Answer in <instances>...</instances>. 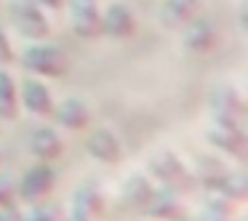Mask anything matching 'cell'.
<instances>
[{
    "mask_svg": "<svg viewBox=\"0 0 248 221\" xmlns=\"http://www.w3.org/2000/svg\"><path fill=\"white\" fill-rule=\"evenodd\" d=\"M24 67L35 75L43 77H62L67 72V56L56 48H48V45H35L24 54Z\"/></svg>",
    "mask_w": 248,
    "mask_h": 221,
    "instance_id": "7a4b0ae2",
    "label": "cell"
},
{
    "mask_svg": "<svg viewBox=\"0 0 248 221\" xmlns=\"http://www.w3.org/2000/svg\"><path fill=\"white\" fill-rule=\"evenodd\" d=\"M14 112H16V88L6 72H0V120H11Z\"/></svg>",
    "mask_w": 248,
    "mask_h": 221,
    "instance_id": "4fadbf2b",
    "label": "cell"
},
{
    "mask_svg": "<svg viewBox=\"0 0 248 221\" xmlns=\"http://www.w3.org/2000/svg\"><path fill=\"white\" fill-rule=\"evenodd\" d=\"M56 118H59V123L67 125V128H83V125L88 123V109L83 107L78 99H70V102L59 104Z\"/></svg>",
    "mask_w": 248,
    "mask_h": 221,
    "instance_id": "7c38bea8",
    "label": "cell"
},
{
    "mask_svg": "<svg viewBox=\"0 0 248 221\" xmlns=\"http://www.w3.org/2000/svg\"><path fill=\"white\" fill-rule=\"evenodd\" d=\"M22 99H24V107H27L30 112H35V115H48V112H54L51 93H48V88H46L40 80H27V83H24Z\"/></svg>",
    "mask_w": 248,
    "mask_h": 221,
    "instance_id": "52a82bcc",
    "label": "cell"
},
{
    "mask_svg": "<svg viewBox=\"0 0 248 221\" xmlns=\"http://www.w3.org/2000/svg\"><path fill=\"white\" fill-rule=\"evenodd\" d=\"M152 197V187L144 181V178H131L128 184V200L136 205V208H144Z\"/></svg>",
    "mask_w": 248,
    "mask_h": 221,
    "instance_id": "2e32d148",
    "label": "cell"
},
{
    "mask_svg": "<svg viewBox=\"0 0 248 221\" xmlns=\"http://www.w3.org/2000/svg\"><path fill=\"white\" fill-rule=\"evenodd\" d=\"M0 205H8V187H6V181H0Z\"/></svg>",
    "mask_w": 248,
    "mask_h": 221,
    "instance_id": "ffe728a7",
    "label": "cell"
},
{
    "mask_svg": "<svg viewBox=\"0 0 248 221\" xmlns=\"http://www.w3.org/2000/svg\"><path fill=\"white\" fill-rule=\"evenodd\" d=\"M144 210L150 216H155V219H173V216H179V205L171 194H155L152 192V197H150V203L144 205Z\"/></svg>",
    "mask_w": 248,
    "mask_h": 221,
    "instance_id": "5bb4252c",
    "label": "cell"
},
{
    "mask_svg": "<svg viewBox=\"0 0 248 221\" xmlns=\"http://www.w3.org/2000/svg\"><path fill=\"white\" fill-rule=\"evenodd\" d=\"M75 221H78V219H75Z\"/></svg>",
    "mask_w": 248,
    "mask_h": 221,
    "instance_id": "44dd1931",
    "label": "cell"
},
{
    "mask_svg": "<svg viewBox=\"0 0 248 221\" xmlns=\"http://www.w3.org/2000/svg\"><path fill=\"white\" fill-rule=\"evenodd\" d=\"M51 184H54V173H51L48 165H35L27 176L22 178V197L35 203L43 194L51 192Z\"/></svg>",
    "mask_w": 248,
    "mask_h": 221,
    "instance_id": "5b68a950",
    "label": "cell"
},
{
    "mask_svg": "<svg viewBox=\"0 0 248 221\" xmlns=\"http://www.w3.org/2000/svg\"><path fill=\"white\" fill-rule=\"evenodd\" d=\"M152 171H155V176L160 178L163 184H171V187H189V176L187 171H184V165L176 160L173 155H160L155 157V162H152Z\"/></svg>",
    "mask_w": 248,
    "mask_h": 221,
    "instance_id": "8992f818",
    "label": "cell"
},
{
    "mask_svg": "<svg viewBox=\"0 0 248 221\" xmlns=\"http://www.w3.org/2000/svg\"><path fill=\"white\" fill-rule=\"evenodd\" d=\"M30 149H32V155L40 157V160H54L62 152V141H59V136H56V131L38 128L30 136Z\"/></svg>",
    "mask_w": 248,
    "mask_h": 221,
    "instance_id": "30bf717a",
    "label": "cell"
},
{
    "mask_svg": "<svg viewBox=\"0 0 248 221\" xmlns=\"http://www.w3.org/2000/svg\"><path fill=\"white\" fill-rule=\"evenodd\" d=\"M211 139H214L216 147L227 149L235 157H246V139H243L240 128H232V125H221V128L211 131Z\"/></svg>",
    "mask_w": 248,
    "mask_h": 221,
    "instance_id": "8fae6325",
    "label": "cell"
},
{
    "mask_svg": "<svg viewBox=\"0 0 248 221\" xmlns=\"http://www.w3.org/2000/svg\"><path fill=\"white\" fill-rule=\"evenodd\" d=\"M11 61H14L11 45H8V38H6V32L0 29V64H11Z\"/></svg>",
    "mask_w": 248,
    "mask_h": 221,
    "instance_id": "e0dca14e",
    "label": "cell"
},
{
    "mask_svg": "<svg viewBox=\"0 0 248 221\" xmlns=\"http://www.w3.org/2000/svg\"><path fill=\"white\" fill-rule=\"evenodd\" d=\"M11 19L24 38L43 40V38H48V32H51L48 22H46V16L40 14V6L35 0H14L11 3Z\"/></svg>",
    "mask_w": 248,
    "mask_h": 221,
    "instance_id": "6da1fadb",
    "label": "cell"
},
{
    "mask_svg": "<svg viewBox=\"0 0 248 221\" xmlns=\"http://www.w3.org/2000/svg\"><path fill=\"white\" fill-rule=\"evenodd\" d=\"M216 40V32L208 22H198L192 29L187 32V45L192 51H208Z\"/></svg>",
    "mask_w": 248,
    "mask_h": 221,
    "instance_id": "9a60e30c",
    "label": "cell"
},
{
    "mask_svg": "<svg viewBox=\"0 0 248 221\" xmlns=\"http://www.w3.org/2000/svg\"><path fill=\"white\" fill-rule=\"evenodd\" d=\"M27 221H54V213L51 210H35L32 216H27Z\"/></svg>",
    "mask_w": 248,
    "mask_h": 221,
    "instance_id": "ac0fdd59",
    "label": "cell"
},
{
    "mask_svg": "<svg viewBox=\"0 0 248 221\" xmlns=\"http://www.w3.org/2000/svg\"><path fill=\"white\" fill-rule=\"evenodd\" d=\"M38 6H43V8H59V6H64V0H35Z\"/></svg>",
    "mask_w": 248,
    "mask_h": 221,
    "instance_id": "d6986e66",
    "label": "cell"
},
{
    "mask_svg": "<svg viewBox=\"0 0 248 221\" xmlns=\"http://www.w3.org/2000/svg\"><path fill=\"white\" fill-rule=\"evenodd\" d=\"M198 14H200V0H166L160 19L168 27H184V24L195 22Z\"/></svg>",
    "mask_w": 248,
    "mask_h": 221,
    "instance_id": "277c9868",
    "label": "cell"
},
{
    "mask_svg": "<svg viewBox=\"0 0 248 221\" xmlns=\"http://www.w3.org/2000/svg\"><path fill=\"white\" fill-rule=\"evenodd\" d=\"M102 27L112 38H131L134 35V16H131V11L125 6H112L107 11V16H104Z\"/></svg>",
    "mask_w": 248,
    "mask_h": 221,
    "instance_id": "ba28073f",
    "label": "cell"
},
{
    "mask_svg": "<svg viewBox=\"0 0 248 221\" xmlns=\"http://www.w3.org/2000/svg\"><path fill=\"white\" fill-rule=\"evenodd\" d=\"M88 152L93 157H99L102 162H115L120 157V144L109 131H93L91 139H88Z\"/></svg>",
    "mask_w": 248,
    "mask_h": 221,
    "instance_id": "9c48e42d",
    "label": "cell"
},
{
    "mask_svg": "<svg viewBox=\"0 0 248 221\" xmlns=\"http://www.w3.org/2000/svg\"><path fill=\"white\" fill-rule=\"evenodd\" d=\"M72 24L75 32L83 38H96L102 29V19L93 6V0H72Z\"/></svg>",
    "mask_w": 248,
    "mask_h": 221,
    "instance_id": "3957f363",
    "label": "cell"
}]
</instances>
